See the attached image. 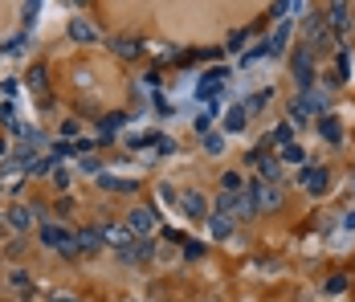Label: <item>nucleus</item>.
Segmentation results:
<instances>
[{"label":"nucleus","mask_w":355,"mask_h":302,"mask_svg":"<svg viewBox=\"0 0 355 302\" xmlns=\"http://www.w3.org/2000/svg\"><path fill=\"white\" fill-rule=\"evenodd\" d=\"M41 245H49L53 253H62V258H78V237L70 229H62L58 221H45L41 225Z\"/></svg>","instance_id":"f03ea898"},{"label":"nucleus","mask_w":355,"mask_h":302,"mask_svg":"<svg viewBox=\"0 0 355 302\" xmlns=\"http://www.w3.org/2000/svg\"><path fill=\"white\" fill-rule=\"evenodd\" d=\"M98 233H103V245H110L119 258L131 253V249L139 245V237L131 233V225H123V221H107V225H98Z\"/></svg>","instance_id":"7ed1b4c3"},{"label":"nucleus","mask_w":355,"mask_h":302,"mask_svg":"<svg viewBox=\"0 0 355 302\" xmlns=\"http://www.w3.org/2000/svg\"><path fill=\"white\" fill-rule=\"evenodd\" d=\"M286 41H290V25H282L278 33H274L270 41H266V45H270V58H274V53H282V49H286Z\"/></svg>","instance_id":"a878e982"},{"label":"nucleus","mask_w":355,"mask_h":302,"mask_svg":"<svg viewBox=\"0 0 355 302\" xmlns=\"http://www.w3.org/2000/svg\"><path fill=\"white\" fill-rule=\"evenodd\" d=\"M278 160H282V164H298V168H302V160H306V156H302V147H298V143H290V147H282V151H278Z\"/></svg>","instance_id":"cd10ccee"},{"label":"nucleus","mask_w":355,"mask_h":302,"mask_svg":"<svg viewBox=\"0 0 355 302\" xmlns=\"http://www.w3.org/2000/svg\"><path fill=\"white\" fill-rule=\"evenodd\" d=\"M12 286H17V290H33V278H29L25 269H17V274H12Z\"/></svg>","instance_id":"f704fd0d"},{"label":"nucleus","mask_w":355,"mask_h":302,"mask_svg":"<svg viewBox=\"0 0 355 302\" xmlns=\"http://www.w3.org/2000/svg\"><path fill=\"white\" fill-rule=\"evenodd\" d=\"M209 233H213L216 241H225V237L233 233V217H216L213 212V217H209Z\"/></svg>","instance_id":"4be33fe9"},{"label":"nucleus","mask_w":355,"mask_h":302,"mask_svg":"<svg viewBox=\"0 0 355 302\" xmlns=\"http://www.w3.org/2000/svg\"><path fill=\"white\" fill-rule=\"evenodd\" d=\"M233 217H241V221L257 217V201H253L249 192H241V196H237V208H233Z\"/></svg>","instance_id":"5701e85b"},{"label":"nucleus","mask_w":355,"mask_h":302,"mask_svg":"<svg viewBox=\"0 0 355 302\" xmlns=\"http://www.w3.org/2000/svg\"><path fill=\"white\" fill-rule=\"evenodd\" d=\"M205 151H209V156H220V151H225V135H205Z\"/></svg>","instance_id":"c756f323"},{"label":"nucleus","mask_w":355,"mask_h":302,"mask_svg":"<svg viewBox=\"0 0 355 302\" xmlns=\"http://www.w3.org/2000/svg\"><path fill=\"white\" fill-rule=\"evenodd\" d=\"M322 21H327V29H331V33L343 41V37L352 33V4H343V0L327 4V8H322Z\"/></svg>","instance_id":"39448f33"},{"label":"nucleus","mask_w":355,"mask_h":302,"mask_svg":"<svg viewBox=\"0 0 355 302\" xmlns=\"http://www.w3.org/2000/svg\"><path fill=\"white\" fill-rule=\"evenodd\" d=\"M49 184H53L58 192H66V188H70V171H66V168H53V171H49Z\"/></svg>","instance_id":"c85d7f7f"},{"label":"nucleus","mask_w":355,"mask_h":302,"mask_svg":"<svg viewBox=\"0 0 355 302\" xmlns=\"http://www.w3.org/2000/svg\"><path fill=\"white\" fill-rule=\"evenodd\" d=\"M78 253H98L103 249V233L98 229H78Z\"/></svg>","instance_id":"4468645a"},{"label":"nucleus","mask_w":355,"mask_h":302,"mask_svg":"<svg viewBox=\"0 0 355 302\" xmlns=\"http://www.w3.org/2000/svg\"><path fill=\"white\" fill-rule=\"evenodd\" d=\"M45 171H53V168H49V160H37V164H29V176H45Z\"/></svg>","instance_id":"58836bf2"},{"label":"nucleus","mask_w":355,"mask_h":302,"mask_svg":"<svg viewBox=\"0 0 355 302\" xmlns=\"http://www.w3.org/2000/svg\"><path fill=\"white\" fill-rule=\"evenodd\" d=\"M343 225H347V229H355V212H347V221H343Z\"/></svg>","instance_id":"79ce46f5"},{"label":"nucleus","mask_w":355,"mask_h":302,"mask_svg":"<svg viewBox=\"0 0 355 302\" xmlns=\"http://www.w3.org/2000/svg\"><path fill=\"white\" fill-rule=\"evenodd\" d=\"M184 258H188V262L205 258V245H200V241H184Z\"/></svg>","instance_id":"72a5a7b5"},{"label":"nucleus","mask_w":355,"mask_h":302,"mask_svg":"<svg viewBox=\"0 0 355 302\" xmlns=\"http://www.w3.org/2000/svg\"><path fill=\"white\" fill-rule=\"evenodd\" d=\"M176 204H180V212H184V217H192V221H209V217H213V212H209V201H205V192H196V188L180 192Z\"/></svg>","instance_id":"423d86ee"},{"label":"nucleus","mask_w":355,"mask_h":302,"mask_svg":"<svg viewBox=\"0 0 355 302\" xmlns=\"http://www.w3.org/2000/svg\"><path fill=\"white\" fill-rule=\"evenodd\" d=\"M245 192L257 201V212H278V208H282V201H286L278 184H261V180H249Z\"/></svg>","instance_id":"20e7f679"},{"label":"nucleus","mask_w":355,"mask_h":302,"mask_svg":"<svg viewBox=\"0 0 355 302\" xmlns=\"http://www.w3.org/2000/svg\"><path fill=\"white\" fill-rule=\"evenodd\" d=\"M245 41H249V29H237V33L229 37V45H225V49H241Z\"/></svg>","instance_id":"c9c22d12"},{"label":"nucleus","mask_w":355,"mask_h":302,"mask_svg":"<svg viewBox=\"0 0 355 302\" xmlns=\"http://www.w3.org/2000/svg\"><path fill=\"white\" fill-rule=\"evenodd\" d=\"M266 102H270V90H261V94H249V99L241 102V110H245V115H257Z\"/></svg>","instance_id":"bb28decb"},{"label":"nucleus","mask_w":355,"mask_h":302,"mask_svg":"<svg viewBox=\"0 0 355 302\" xmlns=\"http://www.w3.org/2000/svg\"><path fill=\"white\" fill-rule=\"evenodd\" d=\"M49 302H82V299H78V294H53Z\"/></svg>","instance_id":"a19ab883"},{"label":"nucleus","mask_w":355,"mask_h":302,"mask_svg":"<svg viewBox=\"0 0 355 302\" xmlns=\"http://www.w3.org/2000/svg\"><path fill=\"white\" fill-rule=\"evenodd\" d=\"M98 184H103L107 192H135V188H139L135 180H119V176H110V171H103V180H98Z\"/></svg>","instance_id":"aec40b11"},{"label":"nucleus","mask_w":355,"mask_h":302,"mask_svg":"<svg viewBox=\"0 0 355 302\" xmlns=\"http://www.w3.org/2000/svg\"><path fill=\"white\" fill-rule=\"evenodd\" d=\"M151 143L159 147V156H172L176 151V139H168V135H151Z\"/></svg>","instance_id":"2f4dec72"},{"label":"nucleus","mask_w":355,"mask_h":302,"mask_svg":"<svg viewBox=\"0 0 355 302\" xmlns=\"http://www.w3.org/2000/svg\"><path fill=\"white\" fill-rule=\"evenodd\" d=\"M98 25H90V21H86V17H73L70 21V41H78V45H94V41H98Z\"/></svg>","instance_id":"1a4fd4ad"},{"label":"nucleus","mask_w":355,"mask_h":302,"mask_svg":"<svg viewBox=\"0 0 355 302\" xmlns=\"http://www.w3.org/2000/svg\"><path fill=\"white\" fill-rule=\"evenodd\" d=\"M82 168L90 171V176H103V164H98L94 156H86V160H82Z\"/></svg>","instance_id":"4c0bfd02"},{"label":"nucleus","mask_w":355,"mask_h":302,"mask_svg":"<svg viewBox=\"0 0 355 302\" xmlns=\"http://www.w3.org/2000/svg\"><path fill=\"white\" fill-rule=\"evenodd\" d=\"M127 225H131V233L143 237V233H155V225H159V217L147 208V204H139V208H131V217H127Z\"/></svg>","instance_id":"6e6552de"},{"label":"nucleus","mask_w":355,"mask_h":302,"mask_svg":"<svg viewBox=\"0 0 355 302\" xmlns=\"http://www.w3.org/2000/svg\"><path fill=\"white\" fill-rule=\"evenodd\" d=\"M225 82H229V69L216 66V69H209V74H205V86H200L196 94H200V99H213V90H220Z\"/></svg>","instance_id":"ddd939ff"},{"label":"nucleus","mask_w":355,"mask_h":302,"mask_svg":"<svg viewBox=\"0 0 355 302\" xmlns=\"http://www.w3.org/2000/svg\"><path fill=\"white\" fill-rule=\"evenodd\" d=\"M298 184H302L311 196H322V192L331 188V171L327 168H311V164H306V168L298 171Z\"/></svg>","instance_id":"0eeeda50"},{"label":"nucleus","mask_w":355,"mask_h":302,"mask_svg":"<svg viewBox=\"0 0 355 302\" xmlns=\"http://www.w3.org/2000/svg\"><path fill=\"white\" fill-rule=\"evenodd\" d=\"M352 74V53L347 49H335V86H343Z\"/></svg>","instance_id":"6ab92c4d"},{"label":"nucleus","mask_w":355,"mask_h":302,"mask_svg":"<svg viewBox=\"0 0 355 302\" xmlns=\"http://www.w3.org/2000/svg\"><path fill=\"white\" fill-rule=\"evenodd\" d=\"M347 290V274H331V282H327V294H343Z\"/></svg>","instance_id":"473e14b6"},{"label":"nucleus","mask_w":355,"mask_h":302,"mask_svg":"<svg viewBox=\"0 0 355 302\" xmlns=\"http://www.w3.org/2000/svg\"><path fill=\"white\" fill-rule=\"evenodd\" d=\"M110 49H114V58H127V62H135V58L143 53L139 37H114V41H110Z\"/></svg>","instance_id":"f8f14e48"},{"label":"nucleus","mask_w":355,"mask_h":302,"mask_svg":"<svg viewBox=\"0 0 355 302\" xmlns=\"http://www.w3.org/2000/svg\"><path fill=\"white\" fill-rule=\"evenodd\" d=\"M37 8H41V4H25V8H21V17H25V25H29V21L37 17Z\"/></svg>","instance_id":"ea45409f"},{"label":"nucleus","mask_w":355,"mask_h":302,"mask_svg":"<svg viewBox=\"0 0 355 302\" xmlns=\"http://www.w3.org/2000/svg\"><path fill=\"white\" fill-rule=\"evenodd\" d=\"M245 123H249V115L241 110V106H233V110L225 115V135H241L245 131Z\"/></svg>","instance_id":"f3484780"},{"label":"nucleus","mask_w":355,"mask_h":302,"mask_svg":"<svg viewBox=\"0 0 355 302\" xmlns=\"http://www.w3.org/2000/svg\"><path fill=\"white\" fill-rule=\"evenodd\" d=\"M0 192H4V184H0Z\"/></svg>","instance_id":"c03bdc74"},{"label":"nucleus","mask_w":355,"mask_h":302,"mask_svg":"<svg viewBox=\"0 0 355 302\" xmlns=\"http://www.w3.org/2000/svg\"><path fill=\"white\" fill-rule=\"evenodd\" d=\"M220 192H229V196H241V192H245V180H241V171H225V176H220Z\"/></svg>","instance_id":"412c9836"},{"label":"nucleus","mask_w":355,"mask_h":302,"mask_svg":"<svg viewBox=\"0 0 355 302\" xmlns=\"http://www.w3.org/2000/svg\"><path fill=\"white\" fill-rule=\"evenodd\" d=\"M213 115H216V102L209 106V115H200V119H196V131H205V135H209V123H213Z\"/></svg>","instance_id":"e433bc0d"},{"label":"nucleus","mask_w":355,"mask_h":302,"mask_svg":"<svg viewBox=\"0 0 355 302\" xmlns=\"http://www.w3.org/2000/svg\"><path fill=\"white\" fill-rule=\"evenodd\" d=\"M0 123H4V127H12L17 135L25 131V127L17 123V110H12V102H0Z\"/></svg>","instance_id":"393cba45"},{"label":"nucleus","mask_w":355,"mask_h":302,"mask_svg":"<svg viewBox=\"0 0 355 302\" xmlns=\"http://www.w3.org/2000/svg\"><path fill=\"white\" fill-rule=\"evenodd\" d=\"M45 78H49V74H45V66L29 69V90H33V94H41V99H45Z\"/></svg>","instance_id":"b1692460"},{"label":"nucleus","mask_w":355,"mask_h":302,"mask_svg":"<svg viewBox=\"0 0 355 302\" xmlns=\"http://www.w3.org/2000/svg\"><path fill=\"white\" fill-rule=\"evenodd\" d=\"M290 69H294V82H298V94H306L315 86V49L302 41L294 53H290Z\"/></svg>","instance_id":"f257e3e1"},{"label":"nucleus","mask_w":355,"mask_h":302,"mask_svg":"<svg viewBox=\"0 0 355 302\" xmlns=\"http://www.w3.org/2000/svg\"><path fill=\"white\" fill-rule=\"evenodd\" d=\"M319 135L331 143V147H339V143H343V127H339L331 115H327V119H319Z\"/></svg>","instance_id":"dca6fc26"},{"label":"nucleus","mask_w":355,"mask_h":302,"mask_svg":"<svg viewBox=\"0 0 355 302\" xmlns=\"http://www.w3.org/2000/svg\"><path fill=\"white\" fill-rule=\"evenodd\" d=\"M25 176H29V168H25L21 160H8V164L0 168V184H4V188H21Z\"/></svg>","instance_id":"9b49d317"},{"label":"nucleus","mask_w":355,"mask_h":302,"mask_svg":"<svg viewBox=\"0 0 355 302\" xmlns=\"http://www.w3.org/2000/svg\"><path fill=\"white\" fill-rule=\"evenodd\" d=\"M302 123H311V106H306V99L298 94V99L290 102V127H302Z\"/></svg>","instance_id":"a211bd4d"},{"label":"nucleus","mask_w":355,"mask_h":302,"mask_svg":"<svg viewBox=\"0 0 355 302\" xmlns=\"http://www.w3.org/2000/svg\"><path fill=\"white\" fill-rule=\"evenodd\" d=\"M302 99H306V106H311V115H322V119H327V106H331V99H327V90H319V86H311V90H306Z\"/></svg>","instance_id":"2eb2a0df"},{"label":"nucleus","mask_w":355,"mask_h":302,"mask_svg":"<svg viewBox=\"0 0 355 302\" xmlns=\"http://www.w3.org/2000/svg\"><path fill=\"white\" fill-rule=\"evenodd\" d=\"M8 225H12L17 233L33 229V225H37V208H25V204H12V208H8Z\"/></svg>","instance_id":"9d476101"},{"label":"nucleus","mask_w":355,"mask_h":302,"mask_svg":"<svg viewBox=\"0 0 355 302\" xmlns=\"http://www.w3.org/2000/svg\"><path fill=\"white\" fill-rule=\"evenodd\" d=\"M127 119H131V115H123V110H110L107 119H103V135H110L119 123H127Z\"/></svg>","instance_id":"7c9ffc66"},{"label":"nucleus","mask_w":355,"mask_h":302,"mask_svg":"<svg viewBox=\"0 0 355 302\" xmlns=\"http://www.w3.org/2000/svg\"><path fill=\"white\" fill-rule=\"evenodd\" d=\"M4 156H8V143H4V139H0V160H4Z\"/></svg>","instance_id":"37998d69"}]
</instances>
